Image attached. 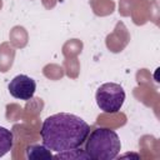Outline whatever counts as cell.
<instances>
[{
  "label": "cell",
  "mask_w": 160,
  "mask_h": 160,
  "mask_svg": "<svg viewBox=\"0 0 160 160\" xmlns=\"http://www.w3.org/2000/svg\"><path fill=\"white\" fill-rule=\"evenodd\" d=\"M121 150L119 135L109 128H96L89 132L85 144V152L94 160L115 159Z\"/></svg>",
  "instance_id": "2"
},
{
  "label": "cell",
  "mask_w": 160,
  "mask_h": 160,
  "mask_svg": "<svg viewBox=\"0 0 160 160\" xmlns=\"http://www.w3.org/2000/svg\"><path fill=\"white\" fill-rule=\"evenodd\" d=\"M26 158L28 159H51L52 154L51 150L48 149L44 144L42 145H30L26 148Z\"/></svg>",
  "instance_id": "5"
},
{
  "label": "cell",
  "mask_w": 160,
  "mask_h": 160,
  "mask_svg": "<svg viewBox=\"0 0 160 160\" xmlns=\"http://www.w3.org/2000/svg\"><path fill=\"white\" fill-rule=\"evenodd\" d=\"M8 89L12 98L26 101L34 96L36 90V82L30 76L20 74L12 78V80L9 82Z\"/></svg>",
  "instance_id": "4"
},
{
  "label": "cell",
  "mask_w": 160,
  "mask_h": 160,
  "mask_svg": "<svg viewBox=\"0 0 160 160\" xmlns=\"http://www.w3.org/2000/svg\"><path fill=\"white\" fill-rule=\"evenodd\" d=\"M95 100L100 110L106 114H115L125 101V91L120 84L105 82L98 88Z\"/></svg>",
  "instance_id": "3"
},
{
  "label": "cell",
  "mask_w": 160,
  "mask_h": 160,
  "mask_svg": "<svg viewBox=\"0 0 160 160\" xmlns=\"http://www.w3.org/2000/svg\"><path fill=\"white\" fill-rule=\"evenodd\" d=\"M90 132L89 124L69 112L50 115L42 121L40 135L42 144L55 152L80 148Z\"/></svg>",
  "instance_id": "1"
},
{
  "label": "cell",
  "mask_w": 160,
  "mask_h": 160,
  "mask_svg": "<svg viewBox=\"0 0 160 160\" xmlns=\"http://www.w3.org/2000/svg\"><path fill=\"white\" fill-rule=\"evenodd\" d=\"M55 158H58V159H90L89 155L85 152V150L80 151L79 148L68 150V151H62V152H58L55 155Z\"/></svg>",
  "instance_id": "7"
},
{
  "label": "cell",
  "mask_w": 160,
  "mask_h": 160,
  "mask_svg": "<svg viewBox=\"0 0 160 160\" xmlns=\"http://www.w3.org/2000/svg\"><path fill=\"white\" fill-rule=\"evenodd\" d=\"M14 146V135L12 132L0 126V158L8 154Z\"/></svg>",
  "instance_id": "6"
}]
</instances>
